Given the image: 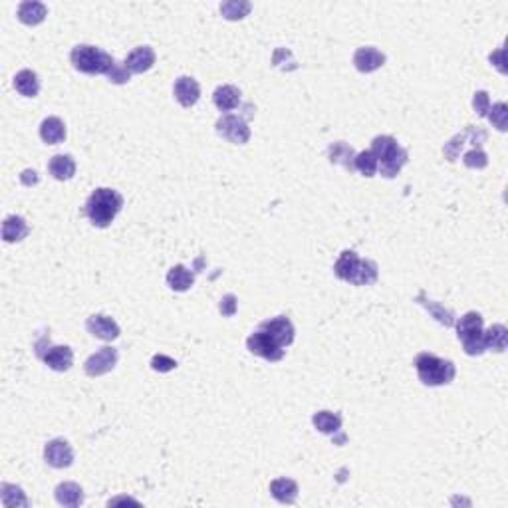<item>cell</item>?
Listing matches in <instances>:
<instances>
[{
    "label": "cell",
    "mask_w": 508,
    "mask_h": 508,
    "mask_svg": "<svg viewBox=\"0 0 508 508\" xmlns=\"http://www.w3.org/2000/svg\"><path fill=\"white\" fill-rule=\"evenodd\" d=\"M415 300L419 302L425 310H427L429 314L431 316L435 318L441 326H444V328H451V326H455V314H453V310H447L444 306H441V304H437V302H433V300H429L427 298V294L421 290L419 294H417V298Z\"/></svg>",
    "instance_id": "ac0fdd59"
},
{
    "label": "cell",
    "mask_w": 508,
    "mask_h": 508,
    "mask_svg": "<svg viewBox=\"0 0 508 508\" xmlns=\"http://www.w3.org/2000/svg\"><path fill=\"white\" fill-rule=\"evenodd\" d=\"M175 99L183 106V108H193L199 97H201V86L199 81L190 76H181L175 79Z\"/></svg>",
    "instance_id": "9a60e30c"
},
{
    "label": "cell",
    "mask_w": 508,
    "mask_h": 508,
    "mask_svg": "<svg viewBox=\"0 0 508 508\" xmlns=\"http://www.w3.org/2000/svg\"><path fill=\"white\" fill-rule=\"evenodd\" d=\"M487 117L491 119V124L498 131H507V124H508V108L505 101H498V104H494L489 113H487Z\"/></svg>",
    "instance_id": "e575fe53"
},
{
    "label": "cell",
    "mask_w": 508,
    "mask_h": 508,
    "mask_svg": "<svg viewBox=\"0 0 508 508\" xmlns=\"http://www.w3.org/2000/svg\"><path fill=\"white\" fill-rule=\"evenodd\" d=\"M36 355L54 371H68L74 364V351L68 346H54L48 335H42L36 344Z\"/></svg>",
    "instance_id": "8992f818"
},
{
    "label": "cell",
    "mask_w": 508,
    "mask_h": 508,
    "mask_svg": "<svg viewBox=\"0 0 508 508\" xmlns=\"http://www.w3.org/2000/svg\"><path fill=\"white\" fill-rule=\"evenodd\" d=\"M415 369H417V375L421 383H425L429 387H437V385H449L451 381L455 380V364L443 360V358H437L433 353H419L417 360H415Z\"/></svg>",
    "instance_id": "3957f363"
},
{
    "label": "cell",
    "mask_w": 508,
    "mask_h": 508,
    "mask_svg": "<svg viewBox=\"0 0 508 508\" xmlns=\"http://www.w3.org/2000/svg\"><path fill=\"white\" fill-rule=\"evenodd\" d=\"M360 264H362V258L358 256V253L353 251H344L340 254V258L335 260L333 264V274L349 284H355V278H358V272H360Z\"/></svg>",
    "instance_id": "5bb4252c"
},
{
    "label": "cell",
    "mask_w": 508,
    "mask_h": 508,
    "mask_svg": "<svg viewBox=\"0 0 508 508\" xmlns=\"http://www.w3.org/2000/svg\"><path fill=\"white\" fill-rule=\"evenodd\" d=\"M246 348H248L251 353L266 360V362H280L284 358V348L278 346L268 333L262 332V330H256V332L248 335Z\"/></svg>",
    "instance_id": "52a82bcc"
},
{
    "label": "cell",
    "mask_w": 508,
    "mask_h": 508,
    "mask_svg": "<svg viewBox=\"0 0 508 508\" xmlns=\"http://www.w3.org/2000/svg\"><path fill=\"white\" fill-rule=\"evenodd\" d=\"M0 496H2V505L4 507H28V500H26V496H24V492L22 489L18 487V491H16L14 485H2L0 487Z\"/></svg>",
    "instance_id": "d6a6232c"
},
{
    "label": "cell",
    "mask_w": 508,
    "mask_h": 508,
    "mask_svg": "<svg viewBox=\"0 0 508 508\" xmlns=\"http://www.w3.org/2000/svg\"><path fill=\"white\" fill-rule=\"evenodd\" d=\"M28 233H30V228L22 217L12 215V217H6L2 222V237L6 242H20L28 237Z\"/></svg>",
    "instance_id": "603a6c76"
},
{
    "label": "cell",
    "mask_w": 508,
    "mask_h": 508,
    "mask_svg": "<svg viewBox=\"0 0 508 508\" xmlns=\"http://www.w3.org/2000/svg\"><path fill=\"white\" fill-rule=\"evenodd\" d=\"M117 358H119L117 349L106 346V348H101L99 351H95L94 355H90V358L86 360L84 369H86V373H88L90 378H99V375H106V373H110L111 369L115 367V364H117Z\"/></svg>",
    "instance_id": "30bf717a"
},
{
    "label": "cell",
    "mask_w": 508,
    "mask_h": 508,
    "mask_svg": "<svg viewBox=\"0 0 508 508\" xmlns=\"http://www.w3.org/2000/svg\"><path fill=\"white\" fill-rule=\"evenodd\" d=\"M48 14L46 4L42 2H36V0H26L18 6V20L22 24H28V26H36L40 24Z\"/></svg>",
    "instance_id": "ffe728a7"
},
{
    "label": "cell",
    "mask_w": 508,
    "mask_h": 508,
    "mask_svg": "<svg viewBox=\"0 0 508 508\" xmlns=\"http://www.w3.org/2000/svg\"><path fill=\"white\" fill-rule=\"evenodd\" d=\"M353 169L360 171L364 177H373V175L380 171V163H378L375 155L367 149V151H362V153L355 155V159H353Z\"/></svg>",
    "instance_id": "4dcf8cb0"
},
{
    "label": "cell",
    "mask_w": 508,
    "mask_h": 508,
    "mask_svg": "<svg viewBox=\"0 0 508 508\" xmlns=\"http://www.w3.org/2000/svg\"><path fill=\"white\" fill-rule=\"evenodd\" d=\"M491 62L498 68V72L500 74H505L507 72V68H505V50L500 48V50H496L494 54H491Z\"/></svg>",
    "instance_id": "60d3db41"
},
{
    "label": "cell",
    "mask_w": 508,
    "mask_h": 508,
    "mask_svg": "<svg viewBox=\"0 0 508 508\" xmlns=\"http://www.w3.org/2000/svg\"><path fill=\"white\" fill-rule=\"evenodd\" d=\"M14 88L24 97H36L40 92V81L32 70H20L14 76Z\"/></svg>",
    "instance_id": "83f0119b"
},
{
    "label": "cell",
    "mask_w": 508,
    "mask_h": 508,
    "mask_svg": "<svg viewBox=\"0 0 508 508\" xmlns=\"http://www.w3.org/2000/svg\"><path fill=\"white\" fill-rule=\"evenodd\" d=\"M86 330L92 333L97 340H104V342H111L115 338H119V326L117 322L110 316H104V314H94L86 320Z\"/></svg>",
    "instance_id": "4fadbf2b"
},
{
    "label": "cell",
    "mask_w": 508,
    "mask_h": 508,
    "mask_svg": "<svg viewBox=\"0 0 508 508\" xmlns=\"http://www.w3.org/2000/svg\"><path fill=\"white\" fill-rule=\"evenodd\" d=\"M48 171L58 181H70L76 175V161L72 155H54L48 163Z\"/></svg>",
    "instance_id": "44dd1931"
},
{
    "label": "cell",
    "mask_w": 508,
    "mask_h": 508,
    "mask_svg": "<svg viewBox=\"0 0 508 508\" xmlns=\"http://www.w3.org/2000/svg\"><path fill=\"white\" fill-rule=\"evenodd\" d=\"M465 165L471 169H485L489 165V157L480 147H475V149L465 153Z\"/></svg>",
    "instance_id": "d590c367"
},
{
    "label": "cell",
    "mask_w": 508,
    "mask_h": 508,
    "mask_svg": "<svg viewBox=\"0 0 508 508\" xmlns=\"http://www.w3.org/2000/svg\"><path fill=\"white\" fill-rule=\"evenodd\" d=\"M124 208V197L115 189L99 187L86 201V215L94 226L106 228Z\"/></svg>",
    "instance_id": "6da1fadb"
},
{
    "label": "cell",
    "mask_w": 508,
    "mask_h": 508,
    "mask_svg": "<svg viewBox=\"0 0 508 508\" xmlns=\"http://www.w3.org/2000/svg\"><path fill=\"white\" fill-rule=\"evenodd\" d=\"M485 348L491 351H505L508 346V330L502 324H494L487 332H482Z\"/></svg>",
    "instance_id": "f1b7e54d"
},
{
    "label": "cell",
    "mask_w": 508,
    "mask_h": 508,
    "mask_svg": "<svg viewBox=\"0 0 508 508\" xmlns=\"http://www.w3.org/2000/svg\"><path fill=\"white\" fill-rule=\"evenodd\" d=\"M378 163H380V173L385 179H393L397 173L403 169V165L407 163V151L399 145V143L391 137V135H378L371 141V149H369Z\"/></svg>",
    "instance_id": "7a4b0ae2"
},
{
    "label": "cell",
    "mask_w": 508,
    "mask_h": 508,
    "mask_svg": "<svg viewBox=\"0 0 508 508\" xmlns=\"http://www.w3.org/2000/svg\"><path fill=\"white\" fill-rule=\"evenodd\" d=\"M473 108H475L476 115L487 117V113L491 110V97H489V94L485 90H480V92L475 94V97H473Z\"/></svg>",
    "instance_id": "8d00e7d4"
},
{
    "label": "cell",
    "mask_w": 508,
    "mask_h": 508,
    "mask_svg": "<svg viewBox=\"0 0 508 508\" xmlns=\"http://www.w3.org/2000/svg\"><path fill=\"white\" fill-rule=\"evenodd\" d=\"M40 137L48 145H58L66 139V126L60 117H46L40 126Z\"/></svg>",
    "instance_id": "7402d4cb"
},
{
    "label": "cell",
    "mask_w": 508,
    "mask_h": 508,
    "mask_svg": "<svg viewBox=\"0 0 508 508\" xmlns=\"http://www.w3.org/2000/svg\"><path fill=\"white\" fill-rule=\"evenodd\" d=\"M251 2L246 0H228V2H222L221 4V14L226 20H242L244 16L251 12Z\"/></svg>",
    "instance_id": "1f68e13d"
},
{
    "label": "cell",
    "mask_w": 508,
    "mask_h": 508,
    "mask_svg": "<svg viewBox=\"0 0 508 508\" xmlns=\"http://www.w3.org/2000/svg\"><path fill=\"white\" fill-rule=\"evenodd\" d=\"M44 459L54 469H68L74 462V451L68 441L63 439H52L44 447Z\"/></svg>",
    "instance_id": "7c38bea8"
},
{
    "label": "cell",
    "mask_w": 508,
    "mask_h": 508,
    "mask_svg": "<svg viewBox=\"0 0 508 508\" xmlns=\"http://www.w3.org/2000/svg\"><path fill=\"white\" fill-rule=\"evenodd\" d=\"M272 496L282 505H294L298 498V485L292 478H276L270 482Z\"/></svg>",
    "instance_id": "d6986e66"
},
{
    "label": "cell",
    "mask_w": 508,
    "mask_h": 508,
    "mask_svg": "<svg viewBox=\"0 0 508 508\" xmlns=\"http://www.w3.org/2000/svg\"><path fill=\"white\" fill-rule=\"evenodd\" d=\"M151 367L159 371V373H167V371H173L175 367H177V362H175L173 358H169V355H163V353H157V355H153V360H151Z\"/></svg>",
    "instance_id": "74e56055"
},
{
    "label": "cell",
    "mask_w": 508,
    "mask_h": 508,
    "mask_svg": "<svg viewBox=\"0 0 508 508\" xmlns=\"http://www.w3.org/2000/svg\"><path fill=\"white\" fill-rule=\"evenodd\" d=\"M355 155H358V153L353 151V147L344 141L332 143L330 149H328V157H330V161H332L333 165H342V167H346L348 171H355V169H353V159H355Z\"/></svg>",
    "instance_id": "d4e9b609"
},
{
    "label": "cell",
    "mask_w": 508,
    "mask_h": 508,
    "mask_svg": "<svg viewBox=\"0 0 508 508\" xmlns=\"http://www.w3.org/2000/svg\"><path fill=\"white\" fill-rule=\"evenodd\" d=\"M56 500L62 507L76 508L84 502V491L78 482H62L56 487Z\"/></svg>",
    "instance_id": "cb8c5ba5"
},
{
    "label": "cell",
    "mask_w": 508,
    "mask_h": 508,
    "mask_svg": "<svg viewBox=\"0 0 508 508\" xmlns=\"http://www.w3.org/2000/svg\"><path fill=\"white\" fill-rule=\"evenodd\" d=\"M487 137H489V133L485 131V129H480V127H473V126H467V129L459 133V135H455L453 139L449 143H444L443 147V153L444 157L449 159V161H455V159L459 157L460 149L465 147V143L471 139V143L475 145V147H480L482 143L487 141Z\"/></svg>",
    "instance_id": "9c48e42d"
},
{
    "label": "cell",
    "mask_w": 508,
    "mask_h": 508,
    "mask_svg": "<svg viewBox=\"0 0 508 508\" xmlns=\"http://www.w3.org/2000/svg\"><path fill=\"white\" fill-rule=\"evenodd\" d=\"M383 63H385V54L373 46L358 48L355 54H353V66H355L360 72H364V74H369V72L380 70Z\"/></svg>",
    "instance_id": "2e32d148"
},
{
    "label": "cell",
    "mask_w": 508,
    "mask_h": 508,
    "mask_svg": "<svg viewBox=\"0 0 508 508\" xmlns=\"http://www.w3.org/2000/svg\"><path fill=\"white\" fill-rule=\"evenodd\" d=\"M126 68L129 70V74H143L147 70L153 68L155 63V52L151 46H139L135 50H131L126 58Z\"/></svg>",
    "instance_id": "e0dca14e"
},
{
    "label": "cell",
    "mask_w": 508,
    "mask_h": 508,
    "mask_svg": "<svg viewBox=\"0 0 508 508\" xmlns=\"http://www.w3.org/2000/svg\"><path fill=\"white\" fill-rule=\"evenodd\" d=\"M108 78H110V81H113V84H126V81H129V78H131V74H129V70L126 68V63H113V68H111L110 72H108Z\"/></svg>",
    "instance_id": "ab89813d"
},
{
    "label": "cell",
    "mask_w": 508,
    "mask_h": 508,
    "mask_svg": "<svg viewBox=\"0 0 508 508\" xmlns=\"http://www.w3.org/2000/svg\"><path fill=\"white\" fill-rule=\"evenodd\" d=\"M20 179H22V183H24V185H36V183H38V177H36V173L30 171V169H28V171H24Z\"/></svg>",
    "instance_id": "b9f144b4"
},
{
    "label": "cell",
    "mask_w": 508,
    "mask_h": 508,
    "mask_svg": "<svg viewBox=\"0 0 508 508\" xmlns=\"http://www.w3.org/2000/svg\"><path fill=\"white\" fill-rule=\"evenodd\" d=\"M455 326L462 348L469 355H482L487 351L482 340V316L478 312H467L459 322H455Z\"/></svg>",
    "instance_id": "5b68a950"
},
{
    "label": "cell",
    "mask_w": 508,
    "mask_h": 508,
    "mask_svg": "<svg viewBox=\"0 0 508 508\" xmlns=\"http://www.w3.org/2000/svg\"><path fill=\"white\" fill-rule=\"evenodd\" d=\"M167 284L175 292H185L195 284V274L189 268H185L183 264H177L167 272Z\"/></svg>",
    "instance_id": "4316f807"
},
{
    "label": "cell",
    "mask_w": 508,
    "mask_h": 508,
    "mask_svg": "<svg viewBox=\"0 0 508 508\" xmlns=\"http://www.w3.org/2000/svg\"><path fill=\"white\" fill-rule=\"evenodd\" d=\"M312 423L320 433H326V435H333L342 429V417L338 413L332 411H318L312 417Z\"/></svg>",
    "instance_id": "f546056e"
},
{
    "label": "cell",
    "mask_w": 508,
    "mask_h": 508,
    "mask_svg": "<svg viewBox=\"0 0 508 508\" xmlns=\"http://www.w3.org/2000/svg\"><path fill=\"white\" fill-rule=\"evenodd\" d=\"M219 310H221V314L224 318L235 316L238 310L237 296H235V294H226V296H222L221 304H219Z\"/></svg>",
    "instance_id": "f35d334b"
},
{
    "label": "cell",
    "mask_w": 508,
    "mask_h": 508,
    "mask_svg": "<svg viewBox=\"0 0 508 508\" xmlns=\"http://www.w3.org/2000/svg\"><path fill=\"white\" fill-rule=\"evenodd\" d=\"M70 60L78 72L90 74V76H94V74H106L108 76V72L115 63L113 56L99 50L97 46H90V44H78L72 50Z\"/></svg>",
    "instance_id": "277c9868"
},
{
    "label": "cell",
    "mask_w": 508,
    "mask_h": 508,
    "mask_svg": "<svg viewBox=\"0 0 508 508\" xmlns=\"http://www.w3.org/2000/svg\"><path fill=\"white\" fill-rule=\"evenodd\" d=\"M213 101L219 108V111L235 110L240 104V90L235 88V86H221V88L215 90Z\"/></svg>",
    "instance_id": "484cf974"
},
{
    "label": "cell",
    "mask_w": 508,
    "mask_h": 508,
    "mask_svg": "<svg viewBox=\"0 0 508 508\" xmlns=\"http://www.w3.org/2000/svg\"><path fill=\"white\" fill-rule=\"evenodd\" d=\"M258 330L266 332L278 344V346H290L294 342V324L290 322V318L286 316H278L272 318V320H266L258 326Z\"/></svg>",
    "instance_id": "8fae6325"
},
{
    "label": "cell",
    "mask_w": 508,
    "mask_h": 508,
    "mask_svg": "<svg viewBox=\"0 0 508 508\" xmlns=\"http://www.w3.org/2000/svg\"><path fill=\"white\" fill-rule=\"evenodd\" d=\"M215 127H217V133L221 137H224L226 141L244 145V143H248V139H251V127H248V124L242 117L233 115V113L222 115Z\"/></svg>",
    "instance_id": "ba28073f"
},
{
    "label": "cell",
    "mask_w": 508,
    "mask_h": 508,
    "mask_svg": "<svg viewBox=\"0 0 508 508\" xmlns=\"http://www.w3.org/2000/svg\"><path fill=\"white\" fill-rule=\"evenodd\" d=\"M378 276H380V268L373 260H362L360 264V272H358V278H355V286H371L378 282Z\"/></svg>",
    "instance_id": "836d02e7"
}]
</instances>
